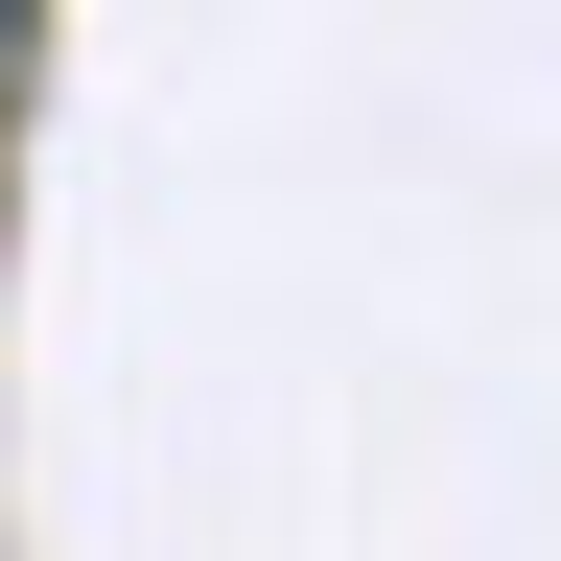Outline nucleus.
I'll return each mask as SVG.
<instances>
[{
    "instance_id": "f257e3e1",
    "label": "nucleus",
    "mask_w": 561,
    "mask_h": 561,
    "mask_svg": "<svg viewBox=\"0 0 561 561\" xmlns=\"http://www.w3.org/2000/svg\"><path fill=\"white\" fill-rule=\"evenodd\" d=\"M24 24H47V0H0V70H24Z\"/></svg>"
}]
</instances>
